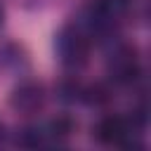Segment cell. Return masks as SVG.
Wrapping results in <instances>:
<instances>
[{"label":"cell","instance_id":"52a82bcc","mask_svg":"<svg viewBox=\"0 0 151 151\" xmlns=\"http://www.w3.org/2000/svg\"><path fill=\"white\" fill-rule=\"evenodd\" d=\"M14 142L19 146H26V149L47 146V139H45V132H42V123H26L24 127L17 130Z\"/></svg>","mask_w":151,"mask_h":151},{"label":"cell","instance_id":"7a4b0ae2","mask_svg":"<svg viewBox=\"0 0 151 151\" xmlns=\"http://www.w3.org/2000/svg\"><path fill=\"white\" fill-rule=\"evenodd\" d=\"M92 50H94V42L78 26L76 19L61 24L59 31L54 33V57L66 73H80L90 64Z\"/></svg>","mask_w":151,"mask_h":151},{"label":"cell","instance_id":"3957f363","mask_svg":"<svg viewBox=\"0 0 151 151\" xmlns=\"http://www.w3.org/2000/svg\"><path fill=\"white\" fill-rule=\"evenodd\" d=\"M144 130L146 127L139 125L130 116V111L127 113L104 111L92 123V139L99 146H109V149H132V146H137V137Z\"/></svg>","mask_w":151,"mask_h":151},{"label":"cell","instance_id":"277c9868","mask_svg":"<svg viewBox=\"0 0 151 151\" xmlns=\"http://www.w3.org/2000/svg\"><path fill=\"white\" fill-rule=\"evenodd\" d=\"M73 19L90 35V40L94 42V47H104V45L123 38L120 35V31H123V14L104 7L97 0H90L85 7H80V12Z\"/></svg>","mask_w":151,"mask_h":151},{"label":"cell","instance_id":"5b68a950","mask_svg":"<svg viewBox=\"0 0 151 151\" xmlns=\"http://www.w3.org/2000/svg\"><path fill=\"white\" fill-rule=\"evenodd\" d=\"M50 101V90L42 80L38 78H19L9 94H7V106L12 113L21 116V118H35L45 111Z\"/></svg>","mask_w":151,"mask_h":151},{"label":"cell","instance_id":"6da1fadb","mask_svg":"<svg viewBox=\"0 0 151 151\" xmlns=\"http://www.w3.org/2000/svg\"><path fill=\"white\" fill-rule=\"evenodd\" d=\"M104 80L118 87H137L144 80V59L134 42L123 38L104 45Z\"/></svg>","mask_w":151,"mask_h":151},{"label":"cell","instance_id":"8992f818","mask_svg":"<svg viewBox=\"0 0 151 151\" xmlns=\"http://www.w3.org/2000/svg\"><path fill=\"white\" fill-rule=\"evenodd\" d=\"M42 132H45V139H47V146H59V144H66L71 139V134L76 132V120L66 113H59L50 120L42 123Z\"/></svg>","mask_w":151,"mask_h":151},{"label":"cell","instance_id":"9c48e42d","mask_svg":"<svg viewBox=\"0 0 151 151\" xmlns=\"http://www.w3.org/2000/svg\"><path fill=\"white\" fill-rule=\"evenodd\" d=\"M2 24H5V9L0 7V26H2Z\"/></svg>","mask_w":151,"mask_h":151},{"label":"cell","instance_id":"ba28073f","mask_svg":"<svg viewBox=\"0 0 151 151\" xmlns=\"http://www.w3.org/2000/svg\"><path fill=\"white\" fill-rule=\"evenodd\" d=\"M97 2H101L104 7H109V9H113V12H118V14L125 17V14L134 7L137 0H97Z\"/></svg>","mask_w":151,"mask_h":151}]
</instances>
